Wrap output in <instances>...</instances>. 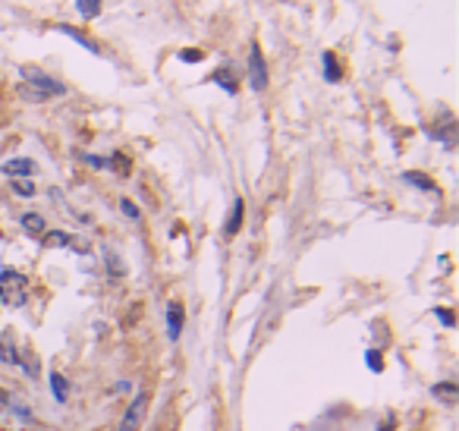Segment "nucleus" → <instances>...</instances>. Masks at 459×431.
<instances>
[{"instance_id":"nucleus-22","label":"nucleus","mask_w":459,"mask_h":431,"mask_svg":"<svg viewBox=\"0 0 459 431\" xmlns=\"http://www.w3.org/2000/svg\"><path fill=\"white\" fill-rule=\"evenodd\" d=\"M368 368L371 372H381L384 365H381V353L378 350H368Z\"/></svg>"},{"instance_id":"nucleus-15","label":"nucleus","mask_w":459,"mask_h":431,"mask_svg":"<svg viewBox=\"0 0 459 431\" xmlns=\"http://www.w3.org/2000/svg\"><path fill=\"white\" fill-rule=\"evenodd\" d=\"M51 390L57 397V403H67V381H63V375H57V372L51 375Z\"/></svg>"},{"instance_id":"nucleus-16","label":"nucleus","mask_w":459,"mask_h":431,"mask_svg":"<svg viewBox=\"0 0 459 431\" xmlns=\"http://www.w3.org/2000/svg\"><path fill=\"white\" fill-rule=\"evenodd\" d=\"M13 192L23 195V199H32V195H35V183H29V179H13Z\"/></svg>"},{"instance_id":"nucleus-1","label":"nucleus","mask_w":459,"mask_h":431,"mask_svg":"<svg viewBox=\"0 0 459 431\" xmlns=\"http://www.w3.org/2000/svg\"><path fill=\"white\" fill-rule=\"evenodd\" d=\"M23 79H25V85L19 91H23V98H29V101H47V98H54V95H63V85H60L57 79H51V76H45L41 69H35V67H23Z\"/></svg>"},{"instance_id":"nucleus-11","label":"nucleus","mask_w":459,"mask_h":431,"mask_svg":"<svg viewBox=\"0 0 459 431\" xmlns=\"http://www.w3.org/2000/svg\"><path fill=\"white\" fill-rule=\"evenodd\" d=\"M19 223H23V230L32 233V236H41V233H45V217L41 214H32L29 211V214L19 217Z\"/></svg>"},{"instance_id":"nucleus-14","label":"nucleus","mask_w":459,"mask_h":431,"mask_svg":"<svg viewBox=\"0 0 459 431\" xmlns=\"http://www.w3.org/2000/svg\"><path fill=\"white\" fill-rule=\"evenodd\" d=\"M76 10H79L82 19H95L101 13V0H76Z\"/></svg>"},{"instance_id":"nucleus-2","label":"nucleus","mask_w":459,"mask_h":431,"mask_svg":"<svg viewBox=\"0 0 459 431\" xmlns=\"http://www.w3.org/2000/svg\"><path fill=\"white\" fill-rule=\"evenodd\" d=\"M25 290H29L25 274H19V271H13V268L0 271V299H3L7 305H23Z\"/></svg>"},{"instance_id":"nucleus-4","label":"nucleus","mask_w":459,"mask_h":431,"mask_svg":"<svg viewBox=\"0 0 459 431\" xmlns=\"http://www.w3.org/2000/svg\"><path fill=\"white\" fill-rule=\"evenodd\" d=\"M249 85L255 91L267 89V67H265V57H261L258 45H252V51H249Z\"/></svg>"},{"instance_id":"nucleus-17","label":"nucleus","mask_w":459,"mask_h":431,"mask_svg":"<svg viewBox=\"0 0 459 431\" xmlns=\"http://www.w3.org/2000/svg\"><path fill=\"white\" fill-rule=\"evenodd\" d=\"M120 208H123V214L129 217V221H139L142 217V211H139V205H135L133 199H120Z\"/></svg>"},{"instance_id":"nucleus-8","label":"nucleus","mask_w":459,"mask_h":431,"mask_svg":"<svg viewBox=\"0 0 459 431\" xmlns=\"http://www.w3.org/2000/svg\"><path fill=\"white\" fill-rule=\"evenodd\" d=\"M243 214H245V205H243V199H236L233 201V211L227 217V227H223V236H236L239 227H243Z\"/></svg>"},{"instance_id":"nucleus-7","label":"nucleus","mask_w":459,"mask_h":431,"mask_svg":"<svg viewBox=\"0 0 459 431\" xmlns=\"http://www.w3.org/2000/svg\"><path fill=\"white\" fill-rule=\"evenodd\" d=\"M57 32H60V35H67V38H73L76 45H82V47H85V51H91V54H101V47H98L95 41H91L89 35H85V32L73 29V25H57Z\"/></svg>"},{"instance_id":"nucleus-23","label":"nucleus","mask_w":459,"mask_h":431,"mask_svg":"<svg viewBox=\"0 0 459 431\" xmlns=\"http://www.w3.org/2000/svg\"><path fill=\"white\" fill-rule=\"evenodd\" d=\"M179 60H186V63H199L201 51H195V47H189V51H179Z\"/></svg>"},{"instance_id":"nucleus-3","label":"nucleus","mask_w":459,"mask_h":431,"mask_svg":"<svg viewBox=\"0 0 459 431\" xmlns=\"http://www.w3.org/2000/svg\"><path fill=\"white\" fill-rule=\"evenodd\" d=\"M148 406H151V394H148V390H139V394H135V400L129 403V409L123 412V419H120V428L117 431H139L142 419L148 416Z\"/></svg>"},{"instance_id":"nucleus-18","label":"nucleus","mask_w":459,"mask_h":431,"mask_svg":"<svg viewBox=\"0 0 459 431\" xmlns=\"http://www.w3.org/2000/svg\"><path fill=\"white\" fill-rule=\"evenodd\" d=\"M45 243L51 245V249H57V245H69V233H63V230L47 233V236H45Z\"/></svg>"},{"instance_id":"nucleus-19","label":"nucleus","mask_w":459,"mask_h":431,"mask_svg":"<svg viewBox=\"0 0 459 431\" xmlns=\"http://www.w3.org/2000/svg\"><path fill=\"white\" fill-rule=\"evenodd\" d=\"M0 362H10V365H16V362H19V359H16L13 343H3V340H0Z\"/></svg>"},{"instance_id":"nucleus-13","label":"nucleus","mask_w":459,"mask_h":431,"mask_svg":"<svg viewBox=\"0 0 459 431\" xmlns=\"http://www.w3.org/2000/svg\"><path fill=\"white\" fill-rule=\"evenodd\" d=\"M434 397H437V400L453 403L459 397V387L453 384V381H440V384H434Z\"/></svg>"},{"instance_id":"nucleus-9","label":"nucleus","mask_w":459,"mask_h":431,"mask_svg":"<svg viewBox=\"0 0 459 431\" xmlns=\"http://www.w3.org/2000/svg\"><path fill=\"white\" fill-rule=\"evenodd\" d=\"M324 79L327 82H340L343 79V69H340V60H337V54H331V51H324Z\"/></svg>"},{"instance_id":"nucleus-6","label":"nucleus","mask_w":459,"mask_h":431,"mask_svg":"<svg viewBox=\"0 0 459 431\" xmlns=\"http://www.w3.org/2000/svg\"><path fill=\"white\" fill-rule=\"evenodd\" d=\"M183 305L179 302H170L167 305V334H170V340H179V334H183Z\"/></svg>"},{"instance_id":"nucleus-21","label":"nucleus","mask_w":459,"mask_h":431,"mask_svg":"<svg viewBox=\"0 0 459 431\" xmlns=\"http://www.w3.org/2000/svg\"><path fill=\"white\" fill-rule=\"evenodd\" d=\"M434 312H437V318H440V324H444V327H453V324H456V318H453L450 309H434Z\"/></svg>"},{"instance_id":"nucleus-10","label":"nucleus","mask_w":459,"mask_h":431,"mask_svg":"<svg viewBox=\"0 0 459 431\" xmlns=\"http://www.w3.org/2000/svg\"><path fill=\"white\" fill-rule=\"evenodd\" d=\"M403 179H406V183H412L415 189H422V192H437L434 179H431V177H425V173H418V170H409V173H403Z\"/></svg>"},{"instance_id":"nucleus-12","label":"nucleus","mask_w":459,"mask_h":431,"mask_svg":"<svg viewBox=\"0 0 459 431\" xmlns=\"http://www.w3.org/2000/svg\"><path fill=\"white\" fill-rule=\"evenodd\" d=\"M211 82H217L223 91H230V95H236V89H239V82H236V76H230V69L223 67V69H217L214 76H211Z\"/></svg>"},{"instance_id":"nucleus-20","label":"nucleus","mask_w":459,"mask_h":431,"mask_svg":"<svg viewBox=\"0 0 459 431\" xmlns=\"http://www.w3.org/2000/svg\"><path fill=\"white\" fill-rule=\"evenodd\" d=\"M85 157V164H91L95 170H107V157H98V155H82Z\"/></svg>"},{"instance_id":"nucleus-5","label":"nucleus","mask_w":459,"mask_h":431,"mask_svg":"<svg viewBox=\"0 0 459 431\" xmlns=\"http://www.w3.org/2000/svg\"><path fill=\"white\" fill-rule=\"evenodd\" d=\"M35 167H38V164L32 161V157H13V161H3V167H0V170L7 173V177L25 179V177H32V173H35Z\"/></svg>"}]
</instances>
